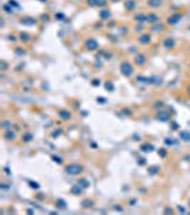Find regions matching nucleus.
<instances>
[{"instance_id": "nucleus-1", "label": "nucleus", "mask_w": 190, "mask_h": 215, "mask_svg": "<svg viewBox=\"0 0 190 215\" xmlns=\"http://www.w3.org/2000/svg\"><path fill=\"white\" fill-rule=\"evenodd\" d=\"M66 174L67 175H79L80 172L83 171V166L80 164H76V162H73V164H69L67 166H66Z\"/></svg>"}, {"instance_id": "nucleus-2", "label": "nucleus", "mask_w": 190, "mask_h": 215, "mask_svg": "<svg viewBox=\"0 0 190 215\" xmlns=\"http://www.w3.org/2000/svg\"><path fill=\"white\" fill-rule=\"evenodd\" d=\"M120 72H122V75L126 76V77L132 76L133 75V66L130 65L129 62H123L122 65H120Z\"/></svg>"}, {"instance_id": "nucleus-3", "label": "nucleus", "mask_w": 190, "mask_h": 215, "mask_svg": "<svg viewBox=\"0 0 190 215\" xmlns=\"http://www.w3.org/2000/svg\"><path fill=\"white\" fill-rule=\"evenodd\" d=\"M84 46H86L87 50H96V49L99 48V44H97V42L94 39H87L86 43H84Z\"/></svg>"}, {"instance_id": "nucleus-4", "label": "nucleus", "mask_w": 190, "mask_h": 215, "mask_svg": "<svg viewBox=\"0 0 190 215\" xmlns=\"http://www.w3.org/2000/svg\"><path fill=\"white\" fill-rule=\"evenodd\" d=\"M83 191H84V188H83V186L80 185L79 182L74 184V185L72 186V194H73V195H82Z\"/></svg>"}, {"instance_id": "nucleus-5", "label": "nucleus", "mask_w": 190, "mask_h": 215, "mask_svg": "<svg viewBox=\"0 0 190 215\" xmlns=\"http://www.w3.org/2000/svg\"><path fill=\"white\" fill-rule=\"evenodd\" d=\"M180 19H182V15H180V13H176V15H173V16L169 17L167 23L169 25H177V23L180 22Z\"/></svg>"}, {"instance_id": "nucleus-6", "label": "nucleus", "mask_w": 190, "mask_h": 215, "mask_svg": "<svg viewBox=\"0 0 190 215\" xmlns=\"http://www.w3.org/2000/svg\"><path fill=\"white\" fill-rule=\"evenodd\" d=\"M150 40H151V37H150L149 33H142V35L139 36V42H140V43H150Z\"/></svg>"}, {"instance_id": "nucleus-7", "label": "nucleus", "mask_w": 190, "mask_h": 215, "mask_svg": "<svg viewBox=\"0 0 190 215\" xmlns=\"http://www.w3.org/2000/svg\"><path fill=\"white\" fill-rule=\"evenodd\" d=\"M161 3H163V0H147V4H149L150 7H153V9L160 7Z\"/></svg>"}, {"instance_id": "nucleus-8", "label": "nucleus", "mask_w": 190, "mask_h": 215, "mask_svg": "<svg viewBox=\"0 0 190 215\" xmlns=\"http://www.w3.org/2000/svg\"><path fill=\"white\" fill-rule=\"evenodd\" d=\"M134 63H136L137 66H142L146 63V58H144V55H136V58H134Z\"/></svg>"}, {"instance_id": "nucleus-9", "label": "nucleus", "mask_w": 190, "mask_h": 215, "mask_svg": "<svg viewBox=\"0 0 190 215\" xmlns=\"http://www.w3.org/2000/svg\"><path fill=\"white\" fill-rule=\"evenodd\" d=\"M163 46H164L166 49L174 48V40H173L172 37H167V39H164V42H163Z\"/></svg>"}, {"instance_id": "nucleus-10", "label": "nucleus", "mask_w": 190, "mask_h": 215, "mask_svg": "<svg viewBox=\"0 0 190 215\" xmlns=\"http://www.w3.org/2000/svg\"><path fill=\"white\" fill-rule=\"evenodd\" d=\"M146 23H150V25H157V23H159V17L156 15H149V16H147Z\"/></svg>"}, {"instance_id": "nucleus-11", "label": "nucleus", "mask_w": 190, "mask_h": 215, "mask_svg": "<svg viewBox=\"0 0 190 215\" xmlns=\"http://www.w3.org/2000/svg\"><path fill=\"white\" fill-rule=\"evenodd\" d=\"M134 7H136V2L134 0H126V3H124L126 10H133Z\"/></svg>"}, {"instance_id": "nucleus-12", "label": "nucleus", "mask_w": 190, "mask_h": 215, "mask_svg": "<svg viewBox=\"0 0 190 215\" xmlns=\"http://www.w3.org/2000/svg\"><path fill=\"white\" fill-rule=\"evenodd\" d=\"M59 116H60V119H63V120H69L72 115H70L69 110H60V112H59Z\"/></svg>"}, {"instance_id": "nucleus-13", "label": "nucleus", "mask_w": 190, "mask_h": 215, "mask_svg": "<svg viewBox=\"0 0 190 215\" xmlns=\"http://www.w3.org/2000/svg\"><path fill=\"white\" fill-rule=\"evenodd\" d=\"M22 23L23 25H27V26H33L36 23V20L33 17H22Z\"/></svg>"}, {"instance_id": "nucleus-14", "label": "nucleus", "mask_w": 190, "mask_h": 215, "mask_svg": "<svg viewBox=\"0 0 190 215\" xmlns=\"http://www.w3.org/2000/svg\"><path fill=\"white\" fill-rule=\"evenodd\" d=\"M180 139L186 141V142H190V132H187V131H182V132H180Z\"/></svg>"}, {"instance_id": "nucleus-15", "label": "nucleus", "mask_w": 190, "mask_h": 215, "mask_svg": "<svg viewBox=\"0 0 190 215\" xmlns=\"http://www.w3.org/2000/svg\"><path fill=\"white\" fill-rule=\"evenodd\" d=\"M140 149L143 151V152H151V151L154 149V146L151 145V143H144V145H142Z\"/></svg>"}, {"instance_id": "nucleus-16", "label": "nucleus", "mask_w": 190, "mask_h": 215, "mask_svg": "<svg viewBox=\"0 0 190 215\" xmlns=\"http://www.w3.org/2000/svg\"><path fill=\"white\" fill-rule=\"evenodd\" d=\"M4 136H6V139H7V141H15L16 139V133L15 132H11V131H6V133H4Z\"/></svg>"}, {"instance_id": "nucleus-17", "label": "nucleus", "mask_w": 190, "mask_h": 215, "mask_svg": "<svg viewBox=\"0 0 190 215\" xmlns=\"http://www.w3.org/2000/svg\"><path fill=\"white\" fill-rule=\"evenodd\" d=\"M157 119H159V120H161V122H166V120H169V119H170V116H169V115H167L166 112H161V113H159V115H157Z\"/></svg>"}, {"instance_id": "nucleus-18", "label": "nucleus", "mask_w": 190, "mask_h": 215, "mask_svg": "<svg viewBox=\"0 0 190 215\" xmlns=\"http://www.w3.org/2000/svg\"><path fill=\"white\" fill-rule=\"evenodd\" d=\"M134 20H136L137 23H146V20H147V16H144V15H137L136 17H134Z\"/></svg>"}, {"instance_id": "nucleus-19", "label": "nucleus", "mask_w": 190, "mask_h": 215, "mask_svg": "<svg viewBox=\"0 0 190 215\" xmlns=\"http://www.w3.org/2000/svg\"><path fill=\"white\" fill-rule=\"evenodd\" d=\"M22 139H23V142L29 143V142H32V139H33V135H32V133H30V132H27V133H24V135L22 136Z\"/></svg>"}, {"instance_id": "nucleus-20", "label": "nucleus", "mask_w": 190, "mask_h": 215, "mask_svg": "<svg viewBox=\"0 0 190 215\" xmlns=\"http://www.w3.org/2000/svg\"><path fill=\"white\" fill-rule=\"evenodd\" d=\"M150 85H161V77H159V76L150 77Z\"/></svg>"}, {"instance_id": "nucleus-21", "label": "nucleus", "mask_w": 190, "mask_h": 215, "mask_svg": "<svg viewBox=\"0 0 190 215\" xmlns=\"http://www.w3.org/2000/svg\"><path fill=\"white\" fill-rule=\"evenodd\" d=\"M82 207H83V208L93 207V201H92V199H84V201H82Z\"/></svg>"}, {"instance_id": "nucleus-22", "label": "nucleus", "mask_w": 190, "mask_h": 215, "mask_svg": "<svg viewBox=\"0 0 190 215\" xmlns=\"http://www.w3.org/2000/svg\"><path fill=\"white\" fill-rule=\"evenodd\" d=\"M100 17L102 19H109L110 17V12H109L107 9H103V10L100 12Z\"/></svg>"}, {"instance_id": "nucleus-23", "label": "nucleus", "mask_w": 190, "mask_h": 215, "mask_svg": "<svg viewBox=\"0 0 190 215\" xmlns=\"http://www.w3.org/2000/svg\"><path fill=\"white\" fill-rule=\"evenodd\" d=\"M3 10L6 12V13H13V12H15L10 3H6V4H4V6H3Z\"/></svg>"}, {"instance_id": "nucleus-24", "label": "nucleus", "mask_w": 190, "mask_h": 215, "mask_svg": "<svg viewBox=\"0 0 190 215\" xmlns=\"http://www.w3.org/2000/svg\"><path fill=\"white\" fill-rule=\"evenodd\" d=\"M56 207L60 208V209H65L66 208V202L63 199H57V202H56Z\"/></svg>"}, {"instance_id": "nucleus-25", "label": "nucleus", "mask_w": 190, "mask_h": 215, "mask_svg": "<svg viewBox=\"0 0 190 215\" xmlns=\"http://www.w3.org/2000/svg\"><path fill=\"white\" fill-rule=\"evenodd\" d=\"M52 159H53L56 164H59V165L63 164V158H61V156H56V155H54V156H52Z\"/></svg>"}, {"instance_id": "nucleus-26", "label": "nucleus", "mask_w": 190, "mask_h": 215, "mask_svg": "<svg viewBox=\"0 0 190 215\" xmlns=\"http://www.w3.org/2000/svg\"><path fill=\"white\" fill-rule=\"evenodd\" d=\"M159 169H160L159 166H150V168H149V172H150L151 175H154V174H157V172H159Z\"/></svg>"}, {"instance_id": "nucleus-27", "label": "nucleus", "mask_w": 190, "mask_h": 215, "mask_svg": "<svg viewBox=\"0 0 190 215\" xmlns=\"http://www.w3.org/2000/svg\"><path fill=\"white\" fill-rule=\"evenodd\" d=\"M104 86H106V89H107L109 92H111L113 89H115V86H113V83H111V82H106V83H104Z\"/></svg>"}, {"instance_id": "nucleus-28", "label": "nucleus", "mask_w": 190, "mask_h": 215, "mask_svg": "<svg viewBox=\"0 0 190 215\" xmlns=\"http://www.w3.org/2000/svg\"><path fill=\"white\" fill-rule=\"evenodd\" d=\"M2 126H3V129H6V131H7L9 128L11 126V123L9 122V120H3V123H2Z\"/></svg>"}, {"instance_id": "nucleus-29", "label": "nucleus", "mask_w": 190, "mask_h": 215, "mask_svg": "<svg viewBox=\"0 0 190 215\" xmlns=\"http://www.w3.org/2000/svg\"><path fill=\"white\" fill-rule=\"evenodd\" d=\"M79 184L83 186V188H87V186H89V181H87V179H82Z\"/></svg>"}, {"instance_id": "nucleus-30", "label": "nucleus", "mask_w": 190, "mask_h": 215, "mask_svg": "<svg viewBox=\"0 0 190 215\" xmlns=\"http://www.w3.org/2000/svg\"><path fill=\"white\" fill-rule=\"evenodd\" d=\"M20 39H22V40H26V42H27V40H29V36H27V33H26V32H22V33H20Z\"/></svg>"}, {"instance_id": "nucleus-31", "label": "nucleus", "mask_w": 190, "mask_h": 215, "mask_svg": "<svg viewBox=\"0 0 190 215\" xmlns=\"http://www.w3.org/2000/svg\"><path fill=\"white\" fill-rule=\"evenodd\" d=\"M166 155H167V151H166V149H159V156L164 158Z\"/></svg>"}, {"instance_id": "nucleus-32", "label": "nucleus", "mask_w": 190, "mask_h": 215, "mask_svg": "<svg viewBox=\"0 0 190 215\" xmlns=\"http://www.w3.org/2000/svg\"><path fill=\"white\" fill-rule=\"evenodd\" d=\"M89 6H97V0H87Z\"/></svg>"}, {"instance_id": "nucleus-33", "label": "nucleus", "mask_w": 190, "mask_h": 215, "mask_svg": "<svg viewBox=\"0 0 190 215\" xmlns=\"http://www.w3.org/2000/svg\"><path fill=\"white\" fill-rule=\"evenodd\" d=\"M30 186H32V188H34V189H37V188H39V184L37 182H33V181H30Z\"/></svg>"}, {"instance_id": "nucleus-34", "label": "nucleus", "mask_w": 190, "mask_h": 215, "mask_svg": "<svg viewBox=\"0 0 190 215\" xmlns=\"http://www.w3.org/2000/svg\"><path fill=\"white\" fill-rule=\"evenodd\" d=\"M97 6H106V0H97Z\"/></svg>"}, {"instance_id": "nucleus-35", "label": "nucleus", "mask_w": 190, "mask_h": 215, "mask_svg": "<svg viewBox=\"0 0 190 215\" xmlns=\"http://www.w3.org/2000/svg\"><path fill=\"white\" fill-rule=\"evenodd\" d=\"M9 3H10V4H11V6H15V7H19V4H17V3H16L15 0H10V2H9Z\"/></svg>"}, {"instance_id": "nucleus-36", "label": "nucleus", "mask_w": 190, "mask_h": 215, "mask_svg": "<svg viewBox=\"0 0 190 215\" xmlns=\"http://www.w3.org/2000/svg\"><path fill=\"white\" fill-rule=\"evenodd\" d=\"M97 102H100V103H106V99H104V98H97Z\"/></svg>"}, {"instance_id": "nucleus-37", "label": "nucleus", "mask_w": 190, "mask_h": 215, "mask_svg": "<svg viewBox=\"0 0 190 215\" xmlns=\"http://www.w3.org/2000/svg\"><path fill=\"white\" fill-rule=\"evenodd\" d=\"M93 85H94V86H97V85H100V82H99V79H94Z\"/></svg>"}, {"instance_id": "nucleus-38", "label": "nucleus", "mask_w": 190, "mask_h": 215, "mask_svg": "<svg viewBox=\"0 0 190 215\" xmlns=\"http://www.w3.org/2000/svg\"><path fill=\"white\" fill-rule=\"evenodd\" d=\"M56 17H59V19H63V17H65V15H61V13H60V15H56Z\"/></svg>"}, {"instance_id": "nucleus-39", "label": "nucleus", "mask_w": 190, "mask_h": 215, "mask_svg": "<svg viewBox=\"0 0 190 215\" xmlns=\"http://www.w3.org/2000/svg\"><path fill=\"white\" fill-rule=\"evenodd\" d=\"M57 135H60V131H56V132L53 133V136H57Z\"/></svg>"}, {"instance_id": "nucleus-40", "label": "nucleus", "mask_w": 190, "mask_h": 215, "mask_svg": "<svg viewBox=\"0 0 190 215\" xmlns=\"http://www.w3.org/2000/svg\"><path fill=\"white\" fill-rule=\"evenodd\" d=\"M187 92H189V95H190V86H189V88H187Z\"/></svg>"}, {"instance_id": "nucleus-41", "label": "nucleus", "mask_w": 190, "mask_h": 215, "mask_svg": "<svg viewBox=\"0 0 190 215\" xmlns=\"http://www.w3.org/2000/svg\"><path fill=\"white\" fill-rule=\"evenodd\" d=\"M110 2H113V3H116V2H119V0H110Z\"/></svg>"}, {"instance_id": "nucleus-42", "label": "nucleus", "mask_w": 190, "mask_h": 215, "mask_svg": "<svg viewBox=\"0 0 190 215\" xmlns=\"http://www.w3.org/2000/svg\"><path fill=\"white\" fill-rule=\"evenodd\" d=\"M40 2H46V0H40Z\"/></svg>"}, {"instance_id": "nucleus-43", "label": "nucleus", "mask_w": 190, "mask_h": 215, "mask_svg": "<svg viewBox=\"0 0 190 215\" xmlns=\"http://www.w3.org/2000/svg\"><path fill=\"white\" fill-rule=\"evenodd\" d=\"M189 207H190V201H189Z\"/></svg>"}]
</instances>
